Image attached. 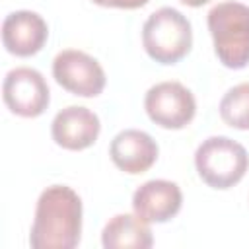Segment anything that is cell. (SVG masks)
Returning a JSON list of instances; mask_svg holds the SVG:
<instances>
[{
	"label": "cell",
	"instance_id": "6da1fadb",
	"mask_svg": "<svg viewBox=\"0 0 249 249\" xmlns=\"http://www.w3.org/2000/svg\"><path fill=\"white\" fill-rule=\"evenodd\" d=\"M82 235V200L68 185L47 187L37 200L29 233L33 249H74Z\"/></svg>",
	"mask_w": 249,
	"mask_h": 249
},
{
	"label": "cell",
	"instance_id": "7a4b0ae2",
	"mask_svg": "<svg viewBox=\"0 0 249 249\" xmlns=\"http://www.w3.org/2000/svg\"><path fill=\"white\" fill-rule=\"evenodd\" d=\"M208 29L214 53L228 68L249 64V6L241 2H220L208 12Z\"/></svg>",
	"mask_w": 249,
	"mask_h": 249
},
{
	"label": "cell",
	"instance_id": "3957f363",
	"mask_svg": "<svg viewBox=\"0 0 249 249\" xmlns=\"http://www.w3.org/2000/svg\"><path fill=\"white\" fill-rule=\"evenodd\" d=\"M142 45L150 58L161 64H175L193 45L189 19L175 8L163 6L148 16L142 25Z\"/></svg>",
	"mask_w": 249,
	"mask_h": 249
},
{
	"label": "cell",
	"instance_id": "277c9868",
	"mask_svg": "<svg viewBox=\"0 0 249 249\" xmlns=\"http://www.w3.org/2000/svg\"><path fill=\"white\" fill-rule=\"evenodd\" d=\"M195 167L208 187L230 189L243 179L249 167V156L239 142L228 136H210L198 144Z\"/></svg>",
	"mask_w": 249,
	"mask_h": 249
},
{
	"label": "cell",
	"instance_id": "5b68a950",
	"mask_svg": "<svg viewBox=\"0 0 249 249\" xmlns=\"http://www.w3.org/2000/svg\"><path fill=\"white\" fill-rule=\"evenodd\" d=\"M144 107L156 124L163 128H183L193 121L196 101L181 82H160L146 91Z\"/></svg>",
	"mask_w": 249,
	"mask_h": 249
},
{
	"label": "cell",
	"instance_id": "8992f818",
	"mask_svg": "<svg viewBox=\"0 0 249 249\" xmlns=\"http://www.w3.org/2000/svg\"><path fill=\"white\" fill-rule=\"evenodd\" d=\"M53 76L64 89L82 97H95L105 88L101 64L91 54L78 49H66L54 56Z\"/></svg>",
	"mask_w": 249,
	"mask_h": 249
},
{
	"label": "cell",
	"instance_id": "52a82bcc",
	"mask_svg": "<svg viewBox=\"0 0 249 249\" xmlns=\"http://www.w3.org/2000/svg\"><path fill=\"white\" fill-rule=\"evenodd\" d=\"M2 97L8 109L21 117L41 115L51 99L47 80L29 66L12 68L2 82Z\"/></svg>",
	"mask_w": 249,
	"mask_h": 249
},
{
	"label": "cell",
	"instance_id": "ba28073f",
	"mask_svg": "<svg viewBox=\"0 0 249 249\" xmlns=\"http://www.w3.org/2000/svg\"><path fill=\"white\" fill-rule=\"evenodd\" d=\"M183 204V195L177 183L167 179H152L140 185L132 195L134 214L144 222H167L171 220Z\"/></svg>",
	"mask_w": 249,
	"mask_h": 249
},
{
	"label": "cell",
	"instance_id": "9c48e42d",
	"mask_svg": "<svg viewBox=\"0 0 249 249\" xmlns=\"http://www.w3.org/2000/svg\"><path fill=\"white\" fill-rule=\"evenodd\" d=\"M99 117L82 105H68L58 111L51 123L53 140L66 150H84L97 140Z\"/></svg>",
	"mask_w": 249,
	"mask_h": 249
},
{
	"label": "cell",
	"instance_id": "30bf717a",
	"mask_svg": "<svg viewBox=\"0 0 249 249\" xmlns=\"http://www.w3.org/2000/svg\"><path fill=\"white\" fill-rule=\"evenodd\" d=\"M47 21L31 10H16L2 21V43L18 56H31L39 53L47 41Z\"/></svg>",
	"mask_w": 249,
	"mask_h": 249
},
{
	"label": "cell",
	"instance_id": "8fae6325",
	"mask_svg": "<svg viewBox=\"0 0 249 249\" xmlns=\"http://www.w3.org/2000/svg\"><path fill=\"white\" fill-rule=\"evenodd\" d=\"M109 156L121 171L136 175L154 165L158 160V144L144 130L124 128L111 140Z\"/></svg>",
	"mask_w": 249,
	"mask_h": 249
},
{
	"label": "cell",
	"instance_id": "7c38bea8",
	"mask_svg": "<svg viewBox=\"0 0 249 249\" xmlns=\"http://www.w3.org/2000/svg\"><path fill=\"white\" fill-rule=\"evenodd\" d=\"M101 243L105 249H148L154 245V237L148 222L140 216L117 214L105 224Z\"/></svg>",
	"mask_w": 249,
	"mask_h": 249
},
{
	"label": "cell",
	"instance_id": "4fadbf2b",
	"mask_svg": "<svg viewBox=\"0 0 249 249\" xmlns=\"http://www.w3.org/2000/svg\"><path fill=\"white\" fill-rule=\"evenodd\" d=\"M220 117L233 128H249V82L230 88L220 99Z\"/></svg>",
	"mask_w": 249,
	"mask_h": 249
},
{
	"label": "cell",
	"instance_id": "5bb4252c",
	"mask_svg": "<svg viewBox=\"0 0 249 249\" xmlns=\"http://www.w3.org/2000/svg\"><path fill=\"white\" fill-rule=\"evenodd\" d=\"M95 4H99V6H111V8H126V10H130V8H140V6H144V4H148V0H93Z\"/></svg>",
	"mask_w": 249,
	"mask_h": 249
},
{
	"label": "cell",
	"instance_id": "9a60e30c",
	"mask_svg": "<svg viewBox=\"0 0 249 249\" xmlns=\"http://www.w3.org/2000/svg\"><path fill=\"white\" fill-rule=\"evenodd\" d=\"M183 4H187V6H193V8H196V6H202V4H206V2H210V0H181Z\"/></svg>",
	"mask_w": 249,
	"mask_h": 249
}]
</instances>
